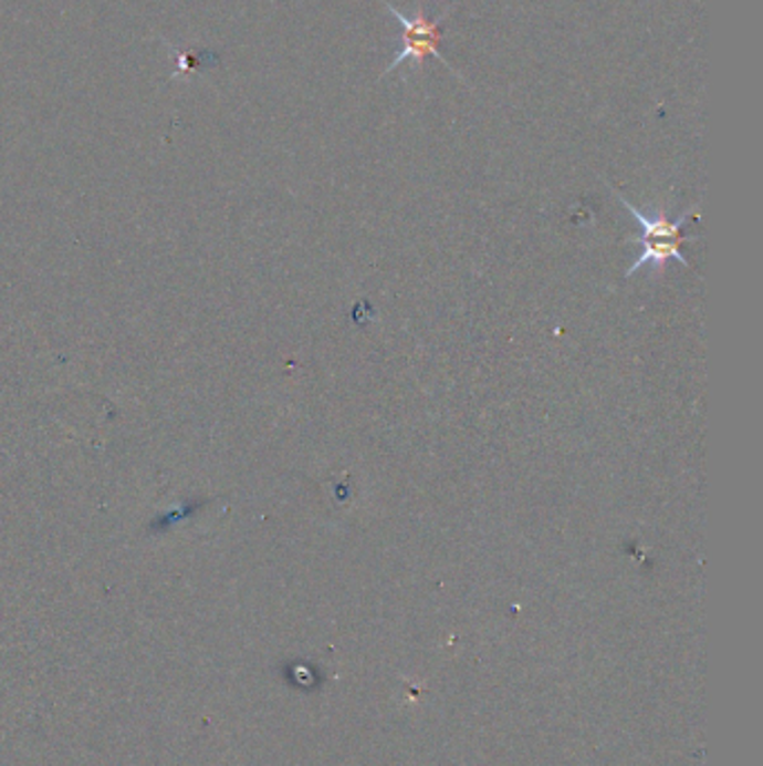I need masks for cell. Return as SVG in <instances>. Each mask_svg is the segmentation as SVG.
Segmentation results:
<instances>
[{
  "mask_svg": "<svg viewBox=\"0 0 763 766\" xmlns=\"http://www.w3.org/2000/svg\"><path fill=\"white\" fill-rule=\"evenodd\" d=\"M380 3L386 6V10L399 21L401 25V45L397 50V56L386 65V70L380 72V79L393 74L397 68H401L404 63H415V65H421L428 56H435L439 59L448 70H452V65L443 59L441 54V41H443V23L448 21L452 8H448L441 17L437 19H428L424 8L417 6L415 14L412 17H406L404 12H399L393 3H388V0H380ZM454 76L461 79L459 72L452 70Z\"/></svg>",
  "mask_w": 763,
  "mask_h": 766,
  "instance_id": "1",
  "label": "cell"
},
{
  "mask_svg": "<svg viewBox=\"0 0 763 766\" xmlns=\"http://www.w3.org/2000/svg\"><path fill=\"white\" fill-rule=\"evenodd\" d=\"M614 196L620 200V205L631 214V218L638 222V227L642 229V247H651V245H660V242H683L681 238V229L683 225L692 218V211H686L681 218L670 220L662 211H656L654 216H645L642 211H638L631 203H627L618 190L612 186Z\"/></svg>",
  "mask_w": 763,
  "mask_h": 766,
  "instance_id": "2",
  "label": "cell"
}]
</instances>
